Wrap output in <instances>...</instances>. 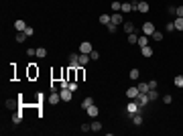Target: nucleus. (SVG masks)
I'll return each mask as SVG.
<instances>
[{"instance_id": "45", "label": "nucleus", "mask_w": 183, "mask_h": 136, "mask_svg": "<svg viewBox=\"0 0 183 136\" xmlns=\"http://www.w3.org/2000/svg\"><path fill=\"white\" fill-rule=\"evenodd\" d=\"M175 14H177V16H183V6H177V10H175Z\"/></svg>"}, {"instance_id": "1", "label": "nucleus", "mask_w": 183, "mask_h": 136, "mask_svg": "<svg viewBox=\"0 0 183 136\" xmlns=\"http://www.w3.org/2000/svg\"><path fill=\"white\" fill-rule=\"evenodd\" d=\"M126 112H128V116H132V114H138V112H142V108L138 106V102H136V100H130V102L126 104Z\"/></svg>"}, {"instance_id": "4", "label": "nucleus", "mask_w": 183, "mask_h": 136, "mask_svg": "<svg viewBox=\"0 0 183 136\" xmlns=\"http://www.w3.org/2000/svg\"><path fill=\"white\" fill-rule=\"evenodd\" d=\"M136 102H138V106H141V108H144V106H149L151 104V100H149V94H138L136 95Z\"/></svg>"}, {"instance_id": "3", "label": "nucleus", "mask_w": 183, "mask_h": 136, "mask_svg": "<svg viewBox=\"0 0 183 136\" xmlns=\"http://www.w3.org/2000/svg\"><path fill=\"white\" fill-rule=\"evenodd\" d=\"M110 22H112V25H116V27H118V25H124V14H122V12L110 14Z\"/></svg>"}, {"instance_id": "30", "label": "nucleus", "mask_w": 183, "mask_h": 136, "mask_svg": "<svg viewBox=\"0 0 183 136\" xmlns=\"http://www.w3.org/2000/svg\"><path fill=\"white\" fill-rule=\"evenodd\" d=\"M151 39H153V41H157V43H161L163 41V33H161V31H155V33L151 35Z\"/></svg>"}, {"instance_id": "15", "label": "nucleus", "mask_w": 183, "mask_h": 136, "mask_svg": "<svg viewBox=\"0 0 183 136\" xmlns=\"http://www.w3.org/2000/svg\"><path fill=\"white\" fill-rule=\"evenodd\" d=\"M130 120H132L134 126H142V122H144V118H142L141 112H138V114H132V116H130Z\"/></svg>"}, {"instance_id": "14", "label": "nucleus", "mask_w": 183, "mask_h": 136, "mask_svg": "<svg viewBox=\"0 0 183 136\" xmlns=\"http://www.w3.org/2000/svg\"><path fill=\"white\" fill-rule=\"evenodd\" d=\"M80 53H69V67H80Z\"/></svg>"}, {"instance_id": "32", "label": "nucleus", "mask_w": 183, "mask_h": 136, "mask_svg": "<svg viewBox=\"0 0 183 136\" xmlns=\"http://www.w3.org/2000/svg\"><path fill=\"white\" fill-rule=\"evenodd\" d=\"M110 6H112V10H114V12H120V8H122V2H120V0H114V2H112Z\"/></svg>"}, {"instance_id": "11", "label": "nucleus", "mask_w": 183, "mask_h": 136, "mask_svg": "<svg viewBox=\"0 0 183 136\" xmlns=\"http://www.w3.org/2000/svg\"><path fill=\"white\" fill-rule=\"evenodd\" d=\"M4 106H6L8 110H16L20 106V100H14V98H8L6 102H4Z\"/></svg>"}, {"instance_id": "10", "label": "nucleus", "mask_w": 183, "mask_h": 136, "mask_svg": "<svg viewBox=\"0 0 183 136\" xmlns=\"http://www.w3.org/2000/svg\"><path fill=\"white\" fill-rule=\"evenodd\" d=\"M138 94H141V89L136 88V85H132V88L126 89V98H128V100H136V95Z\"/></svg>"}, {"instance_id": "27", "label": "nucleus", "mask_w": 183, "mask_h": 136, "mask_svg": "<svg viewBox=\"0 0 183 136\" xmlns=\"http://www.w3.org/2000/svg\"><path fill=\"white\" fill-rule=\"evenodd\" d=\"M10 120H12V124H20L22 122V114H20V112H14Z\"/></svg>"}, {"instance_id": "6", "label": "nucleus", "mask_w": 183, "mask_h": 136, "mask_svg": "<svg viewBox=\"0 0 183 136\" xmlns=\"http://www.w3.org/2000/svg\"><path fill=\"white\" fill-rule=\"evenodd\" d=\"M155 31H157V28H155V25H153V22H142V35L151 37Z\"/></svg>"}, {"instance_id": "39", "label": "nucleus", "mask_w": 183, "mask_h": 136, "mask_svg": "<svg viewBox=\"0 0 183 136\" xmlns=\"http://www.w3.org/2000/svg\"><path fill=\"white\" fill-rule=\"evenodd\" d=\"M90 57H92V61H98V59H100V53H98V51H92Z\"/></svg>"}, {"instance_id": "8", "label": "nucleus", "mask_w": 183, "mask_h": 136, "mask_svg": "<svg viewBox=\"0 0 183 136\" xmlns=\"http://www.w3.org/2000/svg\"><path fill=\"white\" fill-rule=\"evenodd\" d=\"M92 51H94V47H92V43H90V41H83V43L80 45V53H86V55H90Z\"/></svg>"}, {"instance_id": "18", "label": "nucleus", "mask_w": 183, "mask_h": 136, "mask_svg": "<svg viewBox=\"0 0 183 136\" xmlns=\"http://www.w3.org/2000/svg\"><path fill=\"white\" fill-rule=\"evenodd\" d=\"M122 27H124V33H134V22L132 21H124V25H122Z\"/></svg>"}, {"instance_id": "9", "label": "nucleus", "mask_w": 183, "mask_h": 136, "mask_svg": "<svg viewBox=\"0 0 183 136\" xmlns=\"http://www.w3.org/2000/svg\"><path fill=\"white\" fill-rule=\"evenodd\" d=\"M86 114H88L90 118H98V114H100V108H98L96 104H92L90 108H86Z\"/></svg>"}, {"instance_id": "26", "label": "nucleus", "mask_w": 183, "mask_h": 136, "mask_svg": "<svg viewBox=\"0 0 183 136\" xmlns=\"http://www.w3.org/2000/svg\"><path fill=\"white\" fill-rule=\"evenodd\" d=\"M173 85L183 89V75H175V79H173Z\"/></svg>"}, {"instance_id": "16", "label": "nucleus", "mask_w": 183, "mask_h": 136, "mask_svg": "<svg viewBox=\"0 0 183 136\" xmlns=\"http://www.w3.org/2000/svg\"><path fill=\"white\" fill-rule=\"evenodd\" d=\"M132 10H134L132 2H122V8H120V12H122V14H130Z\"/></svg>"}, {"instance_id": "36", "label": "nucleus", "mask_w": 183, "mask_h": 136, "mask_svg": "<svg viewBox=\"0 0 183 136\" xmlns=\"http://www.w3.org/2000/svg\"><path fill=\"white\" fill-rule=\"evenodd\" d=\"M161 100H163V102H165V104H167V106H169V104L173 102V95H169V94H165V95H161Z\"/></svg>"}, {"instance_id": "2", "label": "nucleus", "mask_w": 183, "mask_h": 136, "mask_svg": "<svg viewBox=\"0 0 183 136\" xmlns=\"http://www.w3.org/2000/svg\"><path fill=\"white\" fill-rule=\"evenodd\" d=\"M27 77H29V79H37V77H39V67H37V63H29Z\"/></svg>"}, {"instance_id": "34", "label": "nucleus", "mask_w": 183, "mask_h": 136, "mask_svg": "<svg viewBox=\"0 0 183 136\" xmlns=\"http://www.w3.org/2000/svg\"><path fill=\"white\" fill-rule=\"evenodd\" d=\"M37 57H39V59H45V57H47V49L37 47Z\"/></svg>"}, {"instance_id": "43", "label": "nucleus", "mask_w": 183, "mask_h": 136, "mask_svg": "<svg viewBox=\"0 0 183 136\" xmlns=\"http://www.w3.org/2000/svg\"><path fill=\"white\" fill-rule=\"evenodd\" d=\"M157 85H159V83H157V79H151V81H149V88L151 89H157Z\"/></svg>"}, {"instance_id": "20", "label": "nucleus", "mask_w": 183, "mask_h": 136, "mask_svg": "<svg viewBox=\"0 0 183 136\" xmlns=\"http://www.w3.org/2000/svg\"><path fill=\"white\" fill-rule=\"evenodd\" d=\"M29 25L25 21H22V18H19V21H14V28H16V31H25V28H27Z\"/></svg>"}, {"instance_id": "35", "label": "nucleus", "mask_w": 183, "mask_h": 136, "mask_svg": "<svg viewBox=\"0 0 183 136\" xmlns=\"http://www.w3.org/2000/svg\"><path fill=\"white\" fill-rule=\"evenodd\" d=\"M136 41H138V35H136V33H130L128 35V43H130V45H136Z\"/></svg>"}, {"instance_id": "29", "label": "nucleus", "mask_w": 183, "mask_h": 136, "mask_svg": "<svg viewBox=\"0 0 183 136\" xmlns=\"http://www.w3.org/2000/svg\"><path fill=\"white\" fill-rule=\"evenodd\" d=\"M159 98H161V95H159L157 89H149V100L151 102H155V100H159Z\"/></svg>"}, {"instance_id": "25", "label": "nucleus", "mask_w": 183, "mask_h": 136, "mask_svg": "<svg viewBox=\"0 0 183 136\" xmlns=\"http://www.w3.org/2000/svg\"><path fill=\"white\" fill-rule=\"evenodd\" d=\"M136 88H138V89H141V91H142V94H149V81H141V83H138V85H136Z\"/></svg>"}, {"instance_id": "38", "label": "nucleus", "mask_w": 183, "mask_h": 136, "mask_svg": "<svg viewBox=\"0 0 183 136\" xmlns=\"http://www.w3.org/2000/svg\"><path fill=\"white\" fill-rule=\"evenodd\" d=\"M165 31H167V33H173V31H175V25H173V21H171V22H167Z\"/></svg>"}, {"instance_id": "19", "label": "nucleus", "mask_w": 183, "mask_h": 136, "mask_svg": "<svg viewBox=\"0 0 183 136\" xmlns=\"http://www.w3.org/2000/svg\"><path fill=\"white\" fill-rule=\"evenodd\" d=\"M173 25H175V31L183 33V16H177L175 21H173Z\"/></svg>"}, {"instance_id": "33", "label": "nucleus", "mask_w": 183, "mask_h": 136, "mask_svg": "<svg viewBox=\"0 0 183 136\" xmlns=\"http://www.w3.org/2000/svg\"><path fill=\"white\" fill-rule=\"evenodd\" d=\"M98 21H100V25H104V27H106V25H110V14H102Z\"/></svg>"}, {"instance_id": "44", "label": "nucleus", "mask_w": 183, "mask_h": 136, "mask_svg": "<svg viewBox=\"0 0 183 136\" xmlns=\"http://www.w3.org/2000/svg\"><path fill=\"white\" fill-rule=\"evenodd\" d=\"M27 55L29 57H35L37 55V49H27Z\"/></svg>"}, {"instance_id": "37", "label": "nucleus", "mask_w": 183, "mask_h": 136, "mask_svg": "<svg viewBox=\"0 0 183 136\" xmlns=\"http://www.w3.org/2000/svg\"><path fill=\"white\" fill-rule=\"evenodd\" d=\"M22 33L27 35V37H33V35H35V28H33V27H27L25 31H22Z\"/></svg>"}, {"instance_id": "21", "label": "nucleus", "mask_w": 183, "mask_h": 136, "mask_svg": "<svg viewBox=\"0 0 183 136\" xmlns=\"http://www.w3.org/2000/svg\"><path fill=\"white\" fill-rule=\"evenodd\" d=\"M141 53H142V57H153V49H151V45H147V47H141Z\"/></svg>"}, {"instance_id": "23", "label": "nucleus", "mask_w": 183, "mask_h": 136, "mask_svg": "<svg viewBox=\"0 0 183 136\" xmlns=\"http://www.w3.org/2000/svg\"><path fill=\"white\" fill-rule=\"evenodd\" d=\"M136 45H138V47H147V45H149V37H147V35H142V37H138V41H136Z\"/></svg>"}, {"instance_id": "41", "label": "nucleus", "mask_w": 183, "mask_h": 136, "mask_svg": "<svg viewBox=\"0 0 183 136\" xmlns=\"http://www.w3.org/2000/svg\"><path fill=\"white\" fill-rule=\"evenodd\" d=\"M77 88H80V83L77 81H69V89H71V91H75Z\"/></svg>"}, {"instance_id": "46", "label": "nucleus", "mask_w": 183, "mask_h": 136, "mask_svg": "<svg viewBox=\"0 0 183 136\" xmlns=\"http://www.w3.org/2000/svg\"><path fill=\"white\" fill-rule=\"evenodd\" d=\"M175 10H177V6H169V8H167V12H169V14H175Z\"/></svg>"}, {"instance_id": "42", "label": "nucleus", "mask_w": 183, "mask_h": 136, "mask_svg": "<svg viewBox=\"0 0 183 136\" xmlns=\"http://www.w3.org/2000/svg\"><path fill=\"white\" fill-rule=\"evenodd\" d=\"M106 28H108V33H116V25H112V22H110V25H106Z\"/></svg>"}, {"instance_id": "24", "label": "nucleus", "mask_w": 183, "mask_h": 136, "mask_svg": "<svg viewBox=\"0 0 183 136\" xmlns=\"http://www.w3.org/2000/svg\"><path fill=\"white\" fill-rule=\"evenodd\" d=\"M14 39H16V43H25V41H27V35L22 33V31H16V35H14Z\"/></svg>"}, {"instance_id": "12", "label": "nucleus", "mask_w": 183, "mask_h": 136, "mask_svg": "<svg viewBox=\"0 0 183 136\" xmlns=\"http://www.w3.org/2000/svg\"><path fill=\"white\" fill-rule=\"evenodd\" d=\"M75 79H77V83H81L83 79H86V67H81L80 65V67L75 69Z\"/></svg>"}, {"instance_id": "7", "label": "nucleus", "mask_w": 183, "mask_h": 136, "mask_svg": "<svg viewBox=\"0 0 183 136\" xmlns=\"http://www.w3.org/2000/svg\"><path fill=\"white\" fill-rule=\"evenodd\" d=\"M47 102L51 104V106H57V104L61 102V95H59V91H51V95L47 98Z\"/></svg>"}, {"instance_id": "40", "label": "nucleus", "mask_w": 183, "mask_h": 136, "mask_svg": "<svg viewBox=\"0 0 183 136\" xmlns=\"http://www.w3.org/2000/svg\"><path fill=\"white\" fill-rule=\"evenodd\" d=\"M81 132H92V126H90V124H81Z\"/></svg>"}, {"instance_id": "28", "label": "nucleus", "mask_w": 183, "mask_h": 136, "mask_svg": "<svg viewBox=\"0 0 183 136\" xmlns=\"http://www.w3.org/2000/svg\"><path fill=\"white\" fill-rule=\"evenodd\" d=\"M90 126H92V132H100V130H102V122H100V120H94Z\"/></svg>"}, {"instance_id": "13", "label": "nucleus", "mask_w": 183, "mask_h": 136, "mask_svg": "<svg viewBox=\"0 0 183 136\" xmlns=\"http://www.w3.org/2000/svg\"><path fill=\"white\" fill-rule=\"evenodd\" d=\"M149 2H147V0H138V2H136V10H138V12H149Z\"/></svg>"}, {"instance_id": "22", "label": "nucleus", "mask_w": 183, "mask_h": 136, "mask_svg": "<svg viewBox=\"0 0 183 136\" xmlns=\"http://www.w3.org/2000/svg\"><path fill=\"white\" fill-rule=\"evenodd\" d=\"M128 77H130V79H132V81H136V79H138V77H141V71H138V69H130V71H128Z\"/></svg>"}, {"instance_id": "17", "label": "nucleus", "mask_w": 183, "mask_h": 136, "mask_svg": "<svg viewBox=\"0 0 183 136\" xmlns=\"http://www.w3.org/2000/svg\"><path fill=\"white\" fill-rule=\"evenodd\" d=\"M77 61H80L81 67H86V65L92 61V57H90V55H86V53H80V59H77Z\"/></svg>"}, {"instance_id": "5", "label": "nucleus", "mask_w": 183, "mask_h": 136, "mask_svg": "<svg viewBox=\"0 0 183 136\" xmlns=\"http://www.w3.org/2000/svg\"><path fill=\"white\" fill-rule=\"evenodd\" d=\"M71 89L69 88H63V89H59V95H61V102H71Z\"/></svg>"}, {"instance_id": "31", "label": "nucleus", "mask_w": 183, "mask_h": 136, "mask_svg": "<svg viewBox=\"0 0 183 136\" xmlns=\"http://www.w3.org/2000/svg\"><path fill=\"white\" fill-rule=\"evenodd\" d=\"M92 104H94V98H83V102H81V108L86 110V108H90Z\"/></svg>"}]
</instances>
